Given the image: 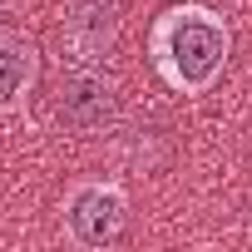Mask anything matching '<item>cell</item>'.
<instances>
[{
	"label": "cell",
	"mask_w": 252,
	"mask_h": 252,
	"mask_svg": "<svg viewBox=\"0 0 252 252\" xmlns=\"http://www.w3.org/2000/svg\"><path fill=\"white\" fill-rule=\"evenodd\" d=\"M40 84V50L20 35H0V114L25 109Z\"/></svg>",
	"instance_id": "5"
},
{
	"label": "cell",
	"mask_w": 252,
	"mask_h": 252,
	"mask_svg": "<svg viewBox=\"0 0 252 252\" xmlns=\"http://www.w3.org/2000/svg\"><path fill=\"white\" fill-rule=\"evenodd\" d=\"M232 60V25L198 0L168 5L149 25V64L173 94H208Z\"/></svg>",
	"instance_id": "1"
},
{
	"label": "cell",
	"mask_w": 252,
	"mask_h": 252,
	"mask_svg": "<svg viewBox=\"0 0 252 252\" xmlns=\"http://www.w3.org/2000/svg\"><path fill=\"white\" fill-rule=\"evenodd\" d=\"M114 30H119V0H74L60 25V45L69 50V64H99L104 50L114 45Z\"/></svg>",
	"instance_id": "4"
},
{
	"label": "cell",
	"mask_w": 252,
	"mask_h": 252,
	"mask_svg": "<svg viewBox=\"0 0 252 252\" xmlns=\"http://www.w3.org/2000/svg\"><path fill=\"white\" fill-rule=\"evenodd\" d=\"M55 109H60V119H64V129H74V134H104L109 124L119 119L114 79H109L99 64H69V69L60 74Z\"/></svg>",
	"instance_id": "3"
},
{
	"label": "cell",
	"mask_w": 252,
	"mask_h": 252,
	"mask_svg": "<svg viewBox=\"0 0 252 252\" xmlns=\"http://www.w3.org/2000/svg\"><path fill=\"white\" fill-rule=\"evenodd\" d=\"M60 222L74 247H89V252L114 247L129 227V193L114 178H79L60 203Z\"/></svg>",
	"instance_id": "2"
}]
</instances>
